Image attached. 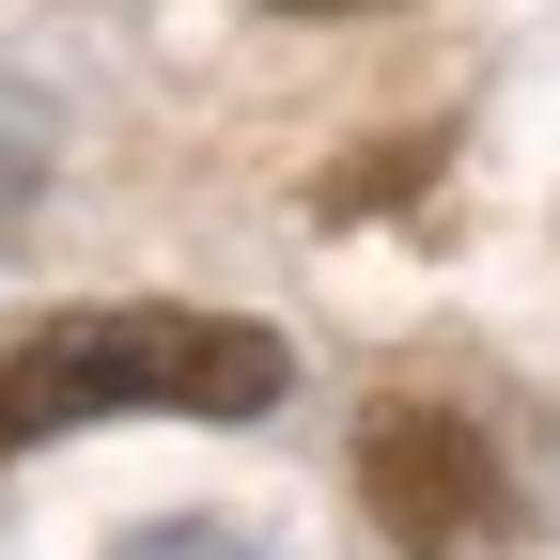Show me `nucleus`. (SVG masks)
I'll return each instance as SVG.
<instances>
[{"label":"nucleus","instance_id":"nucleus-1","mask_svg":"<svg viewBox=\"0 0 560 560\" xmlns=\"http://www.w3.org/2000/svg\"><path fill=\"white\" fill-rule=\"evenodd\" d=\"M296 389L280 327L249 312H172V296H125V312H47L0 342V467L79 436V420H265Z\"/></svg>","mask_w":560,"mask_h":560},{"label":"nucleus","instance_id":"nucleus-2","mask_svg":"<svg viewBox=\"0 0 560 560\" xmlns=\"http://www.w3.org/2000/svg\"><path fill=\"white\" fill-rule=\"evenodd\" d=\"M359 499H374V529H389L405 560H482V545L514 529V482H499V452H482L467 420H436V405H389V420H374Z\"/></svg>","mask_w":560,"mask_h":560},{"label":"nucleus","instance_id":"nucleus-3","mask_svg":"<svg viewBox=\"0 0 560 560\" xmlns=\"http://www.w3.org/2000/svg\"><path fill=\"white\" fill-rule=\"evenodd\" d=\"M125 560H249V545H234V529H140Z\"/></svg>","mask_w":560,"mask_h":560},{"label":"nucleus","instance_id":"nucleus-4","mask_svg":"<svg viewBox=\"0 0 560 560\" xmlns=\"http://www.w3.org/2000/svg\"><path fill=\"white\" fill-rule=\"evenodd\" d=\"M280 16H359V0H280Z\"/></svg>","mask_w":560,"mask_h":560}]
</instances>
